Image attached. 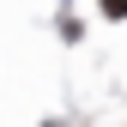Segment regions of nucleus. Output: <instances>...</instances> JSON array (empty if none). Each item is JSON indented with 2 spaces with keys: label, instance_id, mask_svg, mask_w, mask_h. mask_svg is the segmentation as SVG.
Listing matches in <instances>:
<instances>
[{
  "label": "nucleus",
  "instance_id": "nucleus-1",
  "mask_svg": "<svg viewBox=\"0 0 127 127\" xmlns=\"http://www.w3.org/2000/svg\"><path fill=\"white\" fill-rule=\"evenodd\" d=\"M103 18H127V0H103Z\"/></svg>",
  "mask_w": 127,
  "mask_h": 127
}]
</instances>
